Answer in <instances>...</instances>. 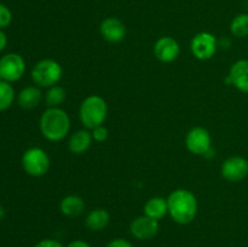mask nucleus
<instances>
[{
	"instance_id": "nucleus-13",
	"label": "nucleus",
	"mask_w": 248,
	"mask_h": 247,
	"mask_svg": "<svg viewBox=\"0 0 248 247\" xmlns=\"http://www.w3.org/2000/svg\"><path fill=\"white\" fill-rule=\"evenodd\" d=\"M225 81L240 92L248 93V60L236 61L230 68Z\"/></svg>"
},
{
	"instance_id": "nucleus-7",
	"label": "nucleus",
	"mask_w": 248,
	"mask_h": 247,
	"mask_svg": "<svg viewBox=\"0 0 248 247\" xmlns=\"http://www.w3.org/2000/svg\"><path fill=\"white\" fill-rule=\"evenodd\" d=\"M218 43L216 36L208 31H200L190 43V50L194 57L200 61H208L217 52Z\"/></svg>"
},
{
	"instance_id": "nucleus-18",
	"label": "nucleus",
	"mask_w": 248,
	"mask_h": 247,
	"mask_svg": "<svg viewBox=\"0 0 248 247\" xmlns=\"http://www.w3.org/2000/svg\"><path fill=\"white\" fill-rule=\"evenodd\" d=\"M144 215L153 219L160 220L169 215V206H167V199L161 196H154L150 198L144 205Z\"/></svg>"
},
{
	"instance_id": "nucleus-5",
	"label": "nucleus",
	"mask_w": 248,
	"mask_h": 247,
	"mask_svg": "<svg viewBox=\"0 0 248 247\" xmlns=\"http://www.w3.org/2000/svg\"><path fill=\"white\" fill-rule=\"evenodd\" d=\"M22 167L29 176L41 177L50 169V157L41 148H29L22 156Z\"/></svg>"
},
{
	"instance_id": "nucleus-27",
	"label": "nucleus",
	"mask_w": 248,
	"mask_h": 247,
	"mask_svg": "<svg viewBox=\"0 0 248 247\" xmlns=\"http://www.w3.org/2000/svg\"><path fill=\"white\" fill-rule=\"evenodd\" d=\"M6 45H7V36L6 34L0 29V52L6 47Z\"/></svg>"
},
{
	"instance_id": "nucleus-17",
	"label": "nucleus",
	"mask_w": 248,
	"mask_h": 247,
	"mask_svg": "<svg viewBox=\"0 0 248 247\" xmlns=\"http://www.w3.org/2000/svg\"><path fill=\"white\" fill-rule=\"evenodd\" d=\"M109 223H110V215L104 208H94L89 212L85 219V225L91 232H101L108 227Z\"/></svg>"
},
{
	"instance_id": "nucleus-16",
	"label": "nucleus",
	"mask_w": 248,
	"mask_h": 247,
	"mask_svg": "<svg viewBox=\"0 0 248 247\" xmlns=\"http://www.w3.org/2000/svg\"><path fill=\"white\" fill-rule=\"evenodd\" d=\"M43 99V92L38 86H27L19 91L17 101L21 108L34 109L40 104Z\"/></svg>"
},
{
	"instance_id": "nucleus-29",
	"label": "nucleus",
	"mask_w": 248,
	"mask_h": 247,
	"mask_svg": "<svg viewBox=\"0 0 248 247\" xmlns=\"http://www.w3.org/2000/svg\"><path fill=\"white\" fill-rule=\"evenodd\" d=\"M1 80H2V79H1V75H0V81H1Z\"/></svg>"
},
{
	"instance_id": "nucleus-22",
	"label": "nucleus",
	"mask_w": 248,
	"mask_h": 247,
	"mask_svg": "<svg viewBox=\"0 0 248 247\" xmlns=\"http://www.w3.org/2000/svg\"><path fill=\"white\" fill-rule=\"evenodd\" d=\"M12 22V12L6 5L0 4V29L9 27Z\"/></svg>"
},
{
	"instance_id": "nucleus-23",
	"label": "nucleus",
	"mask_w": 248,
	"mask_h": 247,
	"mask_svg": "<svg viewBox=\"0 0 248 247\" xmlns=\"http://www.w3.org/2000/svg\"><path fill=\"white\" fill-rule=\"evenodd\" d=\"M91 135H92V138H93V140H96V142L98 143H103L108 139L109 131L106 126L101 125L94 127L93 130H91Z\"/></svg>"
},
{
	"instance_id": "nucleus-4",
	"label": "nucleus",
	"mask_w": 248,
	"mask_h": 247,
	"mask_svg": "<svg viewBox=\"0 0 248 247\" xmlns=\"http://www.w3.org/2000/svg\"><path fill=\"white\" fill-rule=\"evenodd\" d=\"M62 65L52 58H44L39 61L31 69V79L38 87L48 89L55 86L62 79Z\"/></svg>"
},
{
	"instance_id": "nucleus-21",
	"label": "nucleus",
	"mask_w": 248,
	"mask_h": 247,
	"mask_svg": "<svg viewBox=\"0 0 248 247\" xmlns=\"http://www.w3.org/2000/svg\"><path fill=\"white\" fill-rule=\"evenodd\" d=\"M15 90L10 82L0 81V111H4L12 106L15 101Z\"/></svg>"
},
{
	"instance_id": "nucleus-6",
	"label": "nucleus",
	"mask_w": 248,
	"mask_h": 247,
	"mask_svg": "<svg viewBox=\"0 0 248 247\" xmlns=\"http://www.w3.org/2000/svg\"><path fill=\"white\" fill-rule=\"evenodd\" d=\"M186 147L191 154L205 156L212 148V137L208 130L201 126L190 128L186 136Z\"/></svg>"
},
{
	"instance_id": "nucleus-20",
	"label": "nucleus",
	"mask_w": 248,
	"mask_h": 247,
	"mask_svg": "<svg viewBox=\"0 0 248 247\" xmlns=\"http://www.w3.org/2000/svg\"><path fill=\"white\" fill-rule=\"evenodd\" d=\"M230 31L236 38L248 36V14H239L232 18L230 23Z\"/></svg>"
},
{
	"instance_id": "nucleus-8",
	"label": "nucleus",
	"mask_w": 248,
	"mask_h": 247,
	"mask_svg": "<svg viewBox=\"0 0 248 247\" xmlns=\"http://www.w3.org/2000/svg\"><path fill=\"white\" fill-rule=\"evenodd\" d=\"M26 72V62L18 53H7L0 58V75L4 81L15 82Z\"/></svg>"
},
{
	"instance_id": "nucleus-2",
	"label": "nucleus",
	"mask_w": 248,
	"mask_h": 247,
	"mask_svg": "<svg viewBox=\"0 0 248 247\" xmlns=\"http://www.w3.org/2000/svg\"><path fill=\"white\" fill-rule=\"evenodd\" d=\"M72 126L69 115L62 108H47L43 111L39 121L41 135L50 142H60L68 136Z\"/></svg>"
},
{
	"instance_id": "nucleus-24",
	"label": "nucleus",
	"mask_w": 248,
	"mask_h": 247,
	"mask_svg": "<svg viewBox=\"0 0 248 247\" xmlns=\"http://www.w3.org/2000/svg\"><path fill=\"white\" fill-rule=\"evenodd\" d=\"M34 247H64L61 241L56 239H43L34 245Z\"/></svg>"
},
{
	"instance_id": "nucleus-3",
	"label": "nucleus",
	"mask_w": 248,
	"mask_h": 247,
	"mask_svg": "<svg viewBox=\"0 0 248 247\" xmlns=\"http://www.w3.org/2000/svg\"><path fill=\"white\" fill-rule=\"evenodd\" d=\"M108 116V104L103 97L90 94L81 102L79 108V118L82 125L89 130L103 125Z\"/></svg>"
},
{
	"instance_id": "nucleus-14",
	"label": "nucleus",
	"mask_w": 248,
	"mask_h": 247,
	"mask_svg": "<svg viewBox=\"0 0 248 247\" xmlns=\"http://www.w3.org/2000/svg\"><path fill=\"white\" fill-rule=\"evenodd\" d=\"M93 138L90 131L79 130L72 133V136L68 139V149L74 155H82L90 149Z\"/></svg>"
},
{
	"instance_id": "nucleus-11",
	"label": "nucleus",
	"mask_w": 248,
	"mask_h": 247,
	"mask_svg": "<svg viewBox=\"0 0 248 247\" xmlns=\"http://www.w3.org/2000/svg\"><path fill=\"white\" fill-rule=\"evenodd\" d=\"M181 53V46L178 41L172 36H161L154 45V55L160 62L171 63L178 58Z\"/></svg>"
},
{
	"instance_id": "nucleus-25",
	"label": "nucleus",
	"mask_w": 248,
	"mask_h": 247,
	"mask_svg": "<svg viewBox=\"0 0 248 247\" xmlns=\"http://www.w3.org/2000/svg\"><path fill=\"white\" fill-rule=\"evenodd\" d=\"M106 247H133V245L128 240L123 239V237H118V239H114L111 241H109Z\"/></svg>"
},
{
	"instance_id": "nucleus-15",
	"label": "nucleus",
	"mask_w": 248,
	"mask_h": 247,
	"mask_svg": "<svg viewBox=\"0 0 248 247\" xmlns=\"http://www.w3.org/2000/svg\"><path fill=\"white\" fill-rule=\"evenodd\" d=\"M85 207L86 205H85L84 199L79 195H74V194L64 196L60 202L61 212L67 217H78V216L82 215Z\"/></svg>"
},
{
	"instance_id": "nucleus-9",
	"label": "nucleus",
	"mask_w": 248,
	"mask_h": 247,
	"mask_svg": "<svg viewBox=\"0 0 248 247\" xmlns=\"http://www.w3.org/2000/svg\"><path fill=\"white\" fill-rule=\"evenodd\" d=\"M220 174L228 182H240L248 176V160L244 156H230L223 161Z\"/></svg>"
},
{
	"instance_id": "nucleus-26",
	"label": "nucleus",
	"mask_w": 248,
	"mask_h": 247,
	"mask_svg": "<svg viewBox=\"0 0 248 247\" xmlns=\"http://www.w3.org/2000/svg\"><path fill=\"white\" fill-rule=\"evenodd\" d=\"M65 247H92L89 242L84 241V240H73Z\"/></svg>"
},
{
	"instance_id": "nucleus-1",
	"label": "nucleus",
	"mask_w": 248,
	"mask_h": 247,
	"mask_svg": "<svg viewBox=\"0 0 248 247\" xmlns=\"http://www.w3.org/2000/svg\"><path fill=\"white\" fill-rule=\"evenodd\" d=\"M170 217L177 224H190L198 215L199 203L196 196L188 189H176L167 198Z\"/></svg>"
},
{
	"instance_id": "nucleus-28",
	"label": "nucleus",
	"mask_w": 248,
	"mask_h": 247,
	"mask_svg": "<svg viewBox=\"0 0 248 247\" xmlns=\"http://www.w3.org/2000/svg\"><path fill=\"white\" fill-rule=\"evenodd\" d=\"M4 217H5V208L0 205V220L4 219Z\"/></svg>"
},
{
	"instance_id": "nucleus-10",
	"label": "nucleus",
	"mask_w": 248,
	"mask_h": 247,
	"mask_svg": "<svg viewBox=\"0 0 248 247\" xmlns=\"http://www.w3.org/2000/svg\"><path fill=\"white\" fill-rule=\"evenodd\" d=\"M160 230L159 220L153 219L148 216L143 215L135 218L130 224V232L135 239L140 241L154 239Z\"/></svg>"
},
{
	"instance_id": "nucleus-12",
	"label": "nucleus",
	"mask_w": 248,
	"mask_h": 247,
	"mask_svg": "<svg viewBox=\"0 0 248 247\" xmlns=\"http://www.w3.org/2000/svg\"><path fill=\"white\" fill-rule=\"evenodd\" d=\"M99 31L104 40L113 44L121 43L126 36L125 24L116 17H108V18L103 19L99 26Z\"/></svg>"
},
{
	"instance_id": "nucleus-19",
	"label": "nucleus",
	"mask_w": 248,
	"mask_h": 247,
	"mask_svg": "<svg viewBox=\"0 0 248 247\" xmlns=\"http://www.w3.org/2000/svg\"><path fill=\"white\" fill-rule=\"evenodd\" d=\"M65 98H67V91L60 85L48 87L44 96L47 108H58L61 104L64 103Z\"/></svg>"
}]
</instances>
